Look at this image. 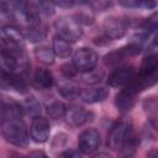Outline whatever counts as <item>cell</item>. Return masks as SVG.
<instances>
[{
  "instance_id": "1",
  "label": "cell",
  "mask_w": 158,
  "mask_h": 158,
  "mask_svg": "<svg viewBox=\"0 0 158 158\" xmlns=\"http://www.w3.org/2000/svg\"><path fill=\"white\" fill-rule=\"evenodd\" d=\"M138 144V138L133 131V127L128 122H120L115 125L107 136V146L114 151H120L123 158H131L136 147Z\"/></svg>"
},
{
  "instance_id": "2",
  "label": "cell",
  "mask_w": 158,
  "mask_h": 158,
  "mask_svg": "<svg viewBox=\"0 0 158 158\" xmlns=\"http://www.w3.org/2000/svg\"><path fill=\"white\" fill-rule=\"evenodd\" d=\"M1 133L9 143L16 147H27L30 143V133L22 117H7L1 120Z\"/></svg>"
},
{
  "instance_id": "3",
  "label": "cell",
  "mask_w": 158,
  "mask_h": 158,
  "mask_svg": "<svg viewBox=\"0 0 158 158\" xmlns=\"http://www.w3.org/2000/svg\"><path fill=\"white\" fill-rule=\"evenodd\" d=\"M54 28L57 31V36L72 43L81 38L83 27L73 16H62L54 21Z\"/></svg>"
},
{
  "instance_id": "4",
  "label": "cell",
  "mask_w": 158,
  "mask_h": 158,
  "mask_svg": "<svg viewBox=\"0 0 158 158\" xmlns=\"http://www.w3.org/2000/svg\"><path fill=\"white\" fill-rule=\"evenodd\" d=\"M98 60H99V56L94 49L88 47H81L77 49V52L73 54L72 63L79 73H84L95 68Z\"/></svg>"
},
{
  "instance_id": "5",
  "label": "cell",
  "mask_w": 158,
  "mask_h": 158,
  "mask_svg": "<svg viewBox=\"0 0 158 158\" xmlns=\"http://www.w3.org/2000/svg\"><path fill=\"white\" fill-rule=\"evenodd\" d=\"M25 35L12 25H4L0 27V41L7 48L22 49L25 48Z\"/></svg>"
},
{
  "instance_id": "6",
  "label": "cell",
  "mask_w": 158,
  "mask_h": 158,
  "mask_svg": "<svg viewBox=\"0 0 158 158\" xmlns=\"http://www.w3.org/2000/svg\"><path fill=\"white\" fill-rule=\"evenodd\" d=\"M100 133L95 128H86L78 137V148L81 154L94 153L100 147Z\"/></svg>"
},
{
  "instance_id": "7",
  "label": "cell",
  "mask_w": 158,
  "mask_h": 158,
  "mask_svg": "<svg viewBox=\"0 0 158 158\" xmlns=\"http://www.w3.org/2000/svg\"><path fill=\"white\" fill-rule=\"evenodd\" d=\"M141 51H142V46L139 43H135V42L128 43L121 48H117V49L107 53L104 57V62L107 65H116L120 62H122L123 59H126L127 57L137 56L138 53H141Z\"/></svg>"
},
{
  "instance_id": "8",
  "label": "cell",
  "mask_w": 158,
  "mask_h": 158,
  "mask_svg": "<svg viewBox=\"0 0 158 158\" xmlns=\"http://www.w3.org/2000/svg\"><path fill=\"white\" fill-rule=\"evenodd\" d=\"M0 88L2 89H15L16 91L21 94L27 93V85L22 75L12 74L7 72L1 64H0Z\"/></svg>"
},
{
  "instance_id": "9",
  "label": "cell",
  "mask_w": 158,
  "mask_h": 158,
  "mask_svg": "<svg viewBox=\"0 0 158 158\" xmlns=\"http://www.w3.org/2000/svg\"><path fill=\"white\" fill-rule=\"evenodd\" d=\"M137 70L133 65H121L117 67L109 77L107 83L110 86L114 88H123L126 86L136 75Z\"/></svg>"
},
{
  "instance_id": "10",
  "label": "cell",
  "mask_w": 158,
  "mask_h": 158,
  "mask_svg": "<svg viewBox=\"0 0 158 158\" xmlns=\"http://www.w3.org/2000/svg\"><path fill=\"white\" fill-rule=\"evenodd\" d=\"M30 135L31 138L36 143H44L48 141L51 135V126L49 121L46 117L36 116L33 117L31 126H30Z\"/></svg>"
},
{
  "instance_id": "11",
  "label": "cell",
  "mask_w": 158,
  "mask_h": 158,
  "mask_svg": "<svg viewBox=\"0 0 158 158\" xmlns=\"http://www.w3.org/2000/svg\"><path fill=\"white\" fill-rule=\"evenodd\" d=\"M127 25L123 20L117 17H107L102 23V32L109 40H118L125 36Z\"/></svg>"
},
{
  "instance_id": "12",
  "label": "cell",
  "mask_w": 158,
  "mask_h": 158,
  "mask_svg": "<svg viewBox=\"0 0 158 158\" xmlns=\"http://www.w3.org/2000/svg\"><path fill=\"white\" fill-rule=\"evenodd\" d=\"M94 117L91 111L85 110L81 106H70L65 109V114H64V118L65 121L72 125V126H83L85 123H88L89 121H91Z\"/></svg>"
},
{
  "instance_id": "13",
  "label": "cell",
  "mask_w": 158,
  "mask_h": 158,
  "mask_svg": "<svg viewBox=\"0 0 158 158\" xmlns=\"http://www.w3.org/2000/svg\"><path fill=\"white\" fill-rule=\"evenodd\" d=\"M136 95L137 94L123 86V89H121L115 96V105L117 110L120 112H128L136 104Z\"/></svg>"
},
{
  "instance_id": "14",
  "label": "cell",
  "mask_w": 158,
  "mask_h": 158,
  "mask_svg": "<svg viewBox=\"0 0 158 158\" xmlns=\"http://www.w3.org/2000/svg\"><path fill=\"white\" fill-rule=\"evenodd\" d=\"M107 96H109V90L104 86H91V88L81 89L79 95V98L88 104L101 102Z\"/></svg>"
},
{
  "instance_id": "15",
  "label": "cell",
  "mask_w": 158,
  "mask_h": 158,
  "mask_svg": "<svg viewBox=\"0 0 158 158\" xmlns=\"http://www.w3.org/2000/svg\"><path fill=\"white\" fill-rule=\"evenodd\" d=\"M33 84L41 90L51 89L54 84L53 74L46 68H37L33 74Z\"/></svg>"
},
{
  "instance_id": "16",
  "label": "cell",
  "mask_w": 158,
  "mask_h": 158,
  "mask_svg": "<svg viewBox=\"0 0 158 158\" xmlns=\"http://www.w3.org/2000/svg\"><path fill=\"white\" fill-rule=\"evenodd\" d=\"M52 51L57 57L68 58L72 54V46L69 42L60 38L59 36H54L52 41Z\"/></svg>"
},
{
  "instance_id": "17",
  "label": "cell",
  "mask_w": 158,
  "mask_h": 158,
  "mask_svg": "<svg viewBox=\"0 0 158 158\" xmlns=\"http://www.w3.org/2000/svg\"><path fill=\"white\" fill-rule=\"evenodd\" d=\"M26 35H25V38L28 40L30 42L32 43H36V42H41L46 38L47 36V28L46 26L40 22L37 25H33V26H30L26 28Z\"/></svg>"
},
{
  "instance_id": "18",
  "label": "cell",
  "mask_w": 158,
  "mask_h": 158,
  "mask_svg": "<svg viewBox=\"0 0 158 158\" xmlns=\"http://www.w3.org/2000/svg\"><path fill=\"white\" fill-rule=\"evenodd\" d=\"M80 90H81V89H80L75 83H73V81H70V80L63 81V83H60V84L58 85V93H59L63 98L69 99V100H73V99L79 98Z\"/></svg>"
},
{
  "instance_id": "19",
  "label": "cell",
  "mask_w": 158,
  "mask_h": 158,
  "mask_svg": "<svg viewBox=\"0 0 158 158\" xmlns=\"http://www.w3.org/2000/svg\"><path fill=\"white\" fill-rule=\"evenodd\" d=\"M104 78V70L100 68H93L88 72L80 73V79L83 83L89 84V85H95L98 83H100Z\"/></svg>"
},
{
  "instance_id": "20",
  "label": "cell",
  "mask_w": 158,
  "mask_h": 158,
  "mask_svg": "<svg viewBox=\"0 0 158 158\" xmlns=\"http://www.w3.org/2000/svg\"><path fill=\"white\" fill-rule=\"evenodd\" d=\"M35 56L36 58L44 63V64H52L54 62V53L52 51V48L46 47V46H40L35 48Z\"/></svg>"
},
{
  "instance_id": "21",
  "label": "cell",
  "mask_w": 158,
  "mask_h": 158,
  "mask_svg": "<svg viewBox=\"0 0 158 158\" xmlns=\"http://www.w3.org/2000/svg\"><path fill=\"white\" fill-rule=\"evenodd\" d=\"M65 106L60 102V101H52L48 106H47V114L49 115V117L52 118H59V117H64L65 114Z\"/></svg>"
},
{
  "instance_id": "22",
  "label": "cell",
  "mask_w": 158,
  "mask_h": 158,
  "mask_svg": "<svg viewBox=\"0 0 158 158\" xmlns=\"http://www.w3.org/2000/svg\"><path fill=\"white\" fill-rule=\"evenodd\" d=\"M0 19L5 20H15L14 16V9L11 2L7 1H0Z\"/></svg>"
},
{
  "instance_id": "23",
  "label": "cell",
  "mask_w": 158,
  "mask_h": 158,
  "mask_svg": "<svg viewBox=\"0 0 158 158\" xmlns=\"http://www.w3.org/2000/svg\"><path fill=\"white\" fill-rule=\"evenodd\" d=\"M36 5H37L40 15L48 17L54 14V5L49 1H40V2H36Z\"/></svg>"
},
{
  "instance_id": "24",
  "label": "cell",
  "mask_w": 158,
  "mask_h": 158,
  "mask_svg": "<svg viewBox=\"0 0 158 158\" xmlns=\"http://www.w3.org/2000/svg\"><path fill=\"white\" fill-rule=\"evenodd\" d=\"M22 109H23V110H27L28 114L33 115V117L40 116V115H38V114H40V105H38V102H37L33 98L27 99V100H26V104H25V107H22Z\"/></svg>"
},
{
  "instance_id": "25",
  "label": "cell",
  "mask_w": 158,
  "mask_h": 158,
  "mask_svg": "<svg viewBox=\"0 0 158 158\" xmlns=\"http://www.w3.org/2000/svg\"><path fill=\"white\" fill-rule=\"evenodd\" d=\"M62 73L64 74V77L67 78V79H72V78H74L79 72L77 70V68L73 65V63L70 62H67V63H64V64H62Z\"/></svg>"
},
{
  "instance_id": "26",
  "label": "cell",
  "mask_w": 158,
  "mask_h": 158,
  "mask_svg": "<svg viewBox=\"0 0 158 158\" xmlns=\"http://www.w3.org/2000/svg\"><path fill=\"white\" fill-rule=\"evenodd\" d=\"M58 158H83L81 154L79 153V151H74V149H67L62 153H59Z\"/></svg>"
},
{
  "instance_id": "27",
  "label": "cell",
  "mask_w": 158,
  "mask_h": 158,
  "mask_svg": "<svg viewBox=\"0 0 158 158\" xmlns=\"http://www.w3.org/2000/svg\"><path fill=\"white\" fill-rule=\"evenodd\" d=\"M25 158H49V157L42 151H32Z\"/></svg>"
},
{
  "instance_id": "28",
  "label": "cell",
  "mask_w": 158,
  "mask_h": 158,
  "mask_svg": "<svg viewBox=\"0 0 158 158\" xmlns=\"http://www.w3.org/2000/svg\"><path fill=\"white\" fill-rule=\"evenodd\" d=\"M120 5L125 6V7H139L141 6V1L137 0H128V1H118Z\"/></svg>"
},
{
  "instance_id": "29",
  "label": "cell",
  "mask_w": 158,
  "mask_h": 158,
  "mask_svg": "<svg viewBox=\"0 0 158 158\" xmlns=\"http://www.w3.org/2000/svg\"><path fill=\"white\" fill-rule=\"evenodd\" d=\"M54 6H59V7H70L73 6L75 2L74 1H56V2H52Z\"/></svg>"
},
{
  "instance_id": "30",
  "label": "cell",
  "mask_w": 158,
  "mask_h": 158,
  "mask_svg": "<svg viewBox=\"0 0 158 158\" xmlns=\"http://www.w3.org/2000/svg\"><path fill=\"white\" fill-rule=\"evenodd\" d=\"M91 158H112L109 153H105V152H100V153H96L95 156H93Z\"/></svg>"
},
{
  "instance_id": "31",
  "label": "cell",
  "mask_w": 158,
  "mask_h": 158,
  "mask_svg": "<svg viewBox=\"0 0 158 158\" xmlns=\"http://www.w3.org/2000/svg\"><path fill=\"white\" fill-rule=\"evenodd\" d=\"M147 157H148V158H157V152H156V149H152L151 152H148Z\"/></svg>"
}]
</instances>
